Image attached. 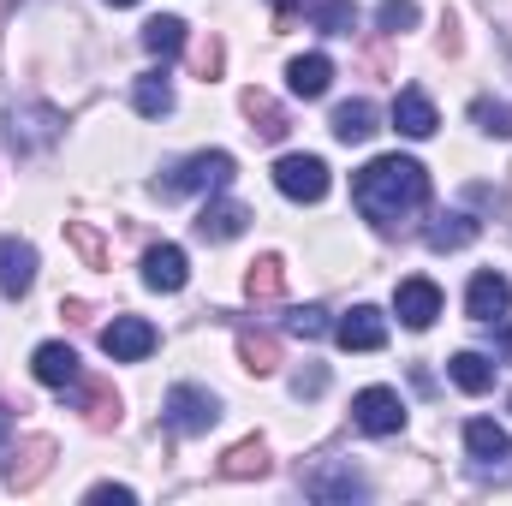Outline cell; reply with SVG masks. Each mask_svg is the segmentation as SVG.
Here are the masks:
<instances>
[{
	"mask_svg": "<svg viewBox=\"0 0 512 506\" xmlns=\"http://www.w3.org/2000/svg\"><path fill=\"white\" fill-rule=\"evenodd\" d=\"M328 131H334L340 143H364V137L376 131V102H364V96H358V102H340L334 120H328Z\"/></svg>",
	"mask_w": 512,
	"mask_h": 506,
	"instance_id": "cell-21",
	"label": "cell"
},
{
	"mask_svg": "<svg viewBox=\"0 0 512 506\" xmlns=\"http://www.w3.org/2000/svg\"><path fill=\"white\" fill-rule=\"evenodd\" d=\"M108 6H137V0H108Z\"/></svg>",
	"mask_w": 512,
	"mask_h": 506,
	"instance_id": "cell-39",
	"label": "cell"
},
{
	"mask_svg": "<svg viewBox=\"0 0 512 506\" xmlns=\"http://www.w3.org/2000/svg\"><path fill=\"white\" fill-rule=\"evenodd\" d=\"M161 423H167L173 435H209V429L221 423V399H215L209 387H197V381H179V387H167V399H161Z\"/></svg>",
	"mask_w": 512,
	"mask_h": 506,
	"instance_id": "cell-4",
	"label": "cell"
},
{
	"mask_svg": "<svg viewBox=\"0 0 512 506\" xmlns=\"http://www.w3.org/2000/svg\"><path fill=\"white\" fill-rule=\"evenodd\" d=\"M233 173H239V161L227 155V149H197V155H185V161H173V167H161L155 179H149V191L161 197V203H179V197H215V191H227L233 185Z\"/></svg>",
	"mask_w": 512,
	"mask_h": 506,
	"instance_id": "cell-2",
	"label": "cell"
},
{
	"mask_svg": "<svg viewBox=\"0 0 512 506\" xmlns=\"http://www.w3.org/2000/svg\"><path fill=\"white\" fill-rule=\"evenodd\" d=\"M352 203H358V215H364L370 227L393 233L399 221H411L417 209H429V173H423V161H411V155H376L370 167H358Z\"/></svg>",
	"mask_w": 512,
	"mask_h": 506,
	"instance_id": "cell-1",
	"label": "cell"
},
{
	"mask_svg": "<svg viewBox=\"0 0 512 506\" xmlns=\"http://www.w3.org/2000/svg\"><path fill=\"white\" fill-rule=\"evenodd\" d=\"M316 30L322 36H352L358 30V0H316Z\"/></svg>",
	"mask_w": 512,
	"mask_h": 506,
	"instance_id": "cell-27",
	"label": "cell"
},
{
	"mask_svg": "<svg viewBox=\"0 0 512 506\" xmlns=\"http://www.w3.org/2000/svg\"><path fill=\"white\" fill-rule=\"evenodd\" d=\"M245 114L256 120V131H262V137H286V114H280L262 90H245Z\"/></svg>",
	"mask_w": 512,
	"mask_h": 506,
	"instance_id": "cell-32",
	"label": "cell"
},
{
	"mask_svg": "<svg viewBox=\"0 0 512 506\" xmlns=\"http://www.w3.org/2000/svg\"><path fill=\"white\" fill-rule=\"evenodd\" d=\"M66 233H72V239H78V251L90 256V262H96V256H102V239H96V233H90V227H66Z\"/></svg>",
	"mask_w": 512,
	"mask_h": 506,
	"instance_id": "cell-35",
	"label": "cell"
},
{
	"mask_svg": "<svg viewBox=\"0 0 512 506\" xmlns=\"http://www.w3.org/2000/svg\"><path fill=\"white\" fill-rule=\"evenodd\" d=\"M334 340L346 352H382L387 346V316L376 304H352L346 316H334Z\"/></svg>",
	"mask_w": 512,
	"mask_h": 506,
	"instance_id": "cell-11",
	"label": "cell"
},
{
	"mask_svg": "<svg viewBox=\"0 0 512 506\" xmlns=\"http://www.w3.org/2000/svg\"><path fill=\"white\" fill-rule=\"evenodd\" d=\"M30 286H36V245L0 239V298H24Z\"/></svg>",
	"mask_w": 512,
	"mask_h": 506,
	"instance_id": "cell-14",
	"label": "cell"
},
{
	"mask_svg": "<svg viewBox=\"0 0 512 506\" xmlns=\"http://www.w3.org/2000/svg\"><path fill=\"white\" fill-rule=\"evenodd\" d=\"M84 501H114V506H131V501H137V489H126V483H96V489H90Z\"/></svg>",
	"mask_w": 512,
	"mask_h": 506,
	"instance_id": "cell-34",
	"label": "cell"
},
{
	"mask_svg": "<svg viewBox=\"0 0 512 506\" xmlns=\"http://www.w3.org/2000/svg\"><path fill=\"white\" fill-rule=\"evenodd\" d=\"M78 393H84V411H90V423H96V429H114V423H120V393L90 387V381H78Z\"/></svg>",
	"mask_w": 512,
	"mask_h": 506,
	"instance_id": "cell-28",
	"label": "cell"
},
{
	"mask_svg": "<svg viewBox=\"0 0 512 506\" xmlns=\"http://www.w3.org/2000/svg\"><path fill=\"white\" fill-rule=\"evenodd\" d=\"M245 292H251L256 304L280 298V292H286V262H280V256H256L251 274H245Z\"/></svg>",
	"mask_w": 512,
	"mask_h": 506,
	"instance_id": "cell-22",
	"label": "cell"
},
{
	"mask_svg": "<svg viewBox=\"0 0 512 506\" xmlns=\"http://www.w3.org/2000/svg\"><path fill=\"white\" fill-rule=\"evenodd\" d=\"M131 108H137L143 120H167V114H173V78H167V72H143V78L131 84Z\"/></svg>",
	"mask_w": 512,
	"mask_h": 506,
	"instance_id": "cell-19",
	"label": "cell"
},
{
	"mask_svg": "<svg viewBox=\"0 0 512 506\" xmlns=\"http://www.w3.org/2000/svg\"><path fill=\"white\" fill-rule=\"evenodd\" d=\"M245 227H251V209L233 203V197H215V203H203V215H197V239H203V245H233Z\"/></svg>",
	"mask_w": 512,
	"mask_h": 506,
	"instance_id": "cell-13",
	"label": "cell"
},
{
	"mask_svg": "<svg viewBox=\"0 0 512 506\" xmlns=\"http://www.w3.org/2000/svg\"><path fill=\"white\" fill-rule=\"evenodd\" d=\"M328 84H334V60H328V54H298V60L286 66V90L304 96V102L328 96Z\"/></svg>",
	"mask_w": 512,
	"mask_h": 506,
	"instance_id": "cell-17",
	"label": "cell"
},
{
	"mask_svg": "<svg viewBox=\"0 0 512 506\" xmlns=\"http://www.w3.org/2000/svg\"><path fill=\"white\" fill-rule=\"evenodd\" d=\"M393 126H399V137H435L441 114H435V102L423 90H399L393 96Z\"/></svg>",
	"mask_w": 512,
	"mask_h": 506,
	"instance_id": "cell-18",
	"label": "cell"
},
{
	"mask_svg": "<svg viewBox=\"0 0 512 506\" xmlns=\"http://www.w3.org/2000/svg\"><path fill=\"white\" fill-rule=\"evenodd\" d=\"M465 453H471L477 465H501V459H512V435L495 417H471V423H465Z\"/></svg>",
	"mask_w": 512,
	"mask_h": 506,
	"instance_id": "cell-16",
	"label": "cell"
},
{
	"mask_svg": "<svg viewBox=\"0 0 512 506\" xmlns=\"http://www.w3.org/2000/svg\"><path fill=\"white\" fill-rule=\"evenodd\" d=\"M322 387H328V370H322V364H310V370L292 376V393H298V399H316Z\"/></svg>",
	"mask_w": 512,
	"mask_h": 506,
	"instance_id": "cell-33",
	"label": "cell"
},
{
	"mask_svg": "<svg viewBox=\"0 0 512 506\" xmlns=\"http://www.w3.org/2000/svg\"><path fill=\"white\" fill-rule=\"evenodd\" d=\"M447 376L459 393H489L495 387V358H483V352H453L447 358Z\"/></svg>",
	"mask_w": 512,
	"mask_h": 506,
	"instance_id": "cell-20",
	"label": "cell"
},
{
	"mask_svg": "<svg viewBox=\"0 0 512 506\" xmlns=\"http://www.w3.org/2000/svg\"><path fill=\"white\" fill-rule=\"evenodd\" d=\"M471 126L483 131V137H512V102H495V96H477L471 102Z\"/></svg>",
	"mask_w": 512,
	"mask_h": 506,
	"instance_id": "cell-25",
	"label": "cell"
},
{
	"mask_svg": "<svg viewBox=\"0 0 512 506\" xmlns=\"http://www.w3.org/2000/svg\"><path fill=\"white\" fill-rule=\"evenodd\" d=\"M304 495L322 506H352V501H370V477L352 459H328V465L304 471Z\"/></svg>",
	"mask_w": 512,
	"mask_h": 506,
	"instance_id": "cell-5",
	"label": "cell"
},
{
	"mask_svg": "<svg viewBox=\"0 0 512 506\" xmlns=\"http://www.w3.org/2000/svg\"><path fill=\"white\" fill-rule=\"evenodd\" d=\"M143 48H149L155 60L185 54V24H179V18H149V24H143Z\"/></svg>",
	"mask_w": 512,
	"mask_h": 506,
	"instance_id": "cell-23",
	"label": "cell"
},
{
	"mask_svg": "<svg viewBox=\"0 0 512 506\" xmlns=\"http://www.w3.org/2000/svg\"><path fill=\"white\" fill-rule=\"evenodd\" d=\"M286 334H298V340H322V334H334V322H328L322 304H298V310L286 316Z\"/></svg>",
	"mask_w": 512,
	"mask_h": 506,
	"instance_id": "cell-31",
	"label": "cell"
},
{
	"mask_svg": "<svg viewBox=\"0 0 512 506\" xmlns=\"http://www.w3.org/2000/svg\"><path fill=\"white\" fill-rule=\"evenodd\" d=\"M352 423H358L364 435H399V429H405V399H399L393 387H364V393L352 399Z\"/></svg>",
	"mask_w": 512,
	"mask_h": 506,
	"instance_id": "cell-8",
	"label": "cell"
},
{
	"mask_svg": "<svg viewBox=\"0 0 512 506\" xmlns=\"http://www.w3.org/2000/svg\"><path fill=\"white\" fill-rule=\"evenodd\" d=\"M274 185H280V197H292V203H322L328 197V161L322 155H280L274 161Z\"/></svg>",
	"mask_w": 512,
	"mask_h": 506,
	"instance_id": "cell-6",
	"label": "cell"
},
{
	"mask_svg": "<svg viewBox=\"0 0 512 506\" xmlns=\"http://www.w3.org/2000/svg\"><path fill=\"white\" fill-rule=\"evenodd\" d=\"M239 358H245L251 376H274V370H280V346H274V334H239Z\"/></svg>",
	"mask_w": 512,
	"mask_h": 506,
	"instance_id": "cell-26",
	"label": "cell"
},
{
	"mask_svg": "<svg viewBox=\"0 0 512 506\" xmlns=\"http://www.w3.org/2000/svg\"><path fill=\"white\" fill-rule=\"evenodd\" d=\"M274 12H298V6H310V0H268Z\"/></svg>",
	"mask_w": 512,
	"mask_h": 506,
	"instance_id": "cell-37",
	"label": "cell"
},
{
	"mask_svg": "<svg viewBox=\"0 0 512 506\" xmlns=\"http://www.w3.org/2000/svg\"><path fill=\"white\" fill-rule=\"evenodd\" d=\"M60 131H66V114L48 108V102H18V108H6V149H12L18 161L48 155V149L60 143Z\"/></svg>",
	"mask_w": 512,
	"mask_h": 506,
	"instance_id": "cell-3",
	"label": "cell"
},
{
	"mask_svg": "<svg viewBox=\"0 0 512 506\" xmlns=\"http://www.w3.org/2000/svg\"><path fill=\"white\" fill-rule=\"evenodd\" d=\"M423 239H429V251H459V245L477 239V221L471 215H435V227Z\"/></svg>",
	"mask_w": 512,
	"mask_h": 506,
	"instance_id": "cell-24",
	"label": "cell"
},
{
	"mask_svg": "<svg viewBox=\"0 0 512 506\" xmlns=\"http://www.w3.org/2000/svg\"><path fill=\"white\" fill-rule=\"evenodd\" d=\"M30 370H36L42 387H54V393H78V381H84V364H78V352L66 340H42L30 352Z\"/></svg>",
	"mask_w": 512,
	"mask_h": 506,
	"instance_id": "cell-10",
	"label": "cell"
},
{
	"mask_svg": "<svg viewBox=\"0 0 512 506\" xmlns=\"http://www.w3.org/2000/svg\"><path fill=\"white\" fill-rule=\"evenodd\" d=\"M501 352L512 358V328H501Z\"/></svg>",
	"mask_w": 512,
	"mask_h": 506,
	"instance_id": "cell-38",
	"label": "cell"
},
{
	"mask_svg": "<svg viewBox=\"0 0 512 506\" xmlns=\"http://www.w3.org/2000/svg\"><path fill=\"white\" fill-rule=\"evenodd\" d=\"M185 280H191V256L179 251V245L143 251V286H149V292H179Z\"/></svg>",
	"mask_w": 512,
	"mask_h": 506,
	"instance_id": "cell-15",
	"label": "cell"
},
{
	"mask_svg": "<svg viewBox=\"0 0 512 506\" xmlns=\"http://www.w3.org/2000/svg\"><path fill=\"white\" fill-rule=\"evenodd\" d=\"M12 423H18V417H12V405H6V399H0V441H6V435H12Z\"/></svg>",
	"mask_w": 512,
	"mask_h": 506,
	"instance_id": "cell-36",
	"label": "cell"
},
{
	"mask_svg": "<svg viewBox=\"0 0 512 506\" xmlns=\"http://www.w3.org/2000/svg\"><path fill=\"white\" fill-rule=\"evenodd\" d=\"M417 18H423V6H417V0H382V6H376V24H382L387 36L417 30Z\"/></svg>",
	"mask_w": 512,
	"mask_h": 506,
	"instance_id": "cell-30",
	"label": "cell"
},
{
	"mask_svg": "<svg viewBox=\"0 0 512 506\" xmlns=\"http://www.w3.org/2000/svg\"><path fill=\"white\" fill-rule=\"evenodd\" d=\"M393 316H399V328H411V334H423V328H435V316H441V286L435 280H399V292H393Z\"/></svg>",
	"mask_w": 512,
	"mask_h": 506,
	"instance_id": "cell-9",
	"label": "cell"
},
{
	"mask_svg": "<svg viewBox=\"0 0 512 506\" xmlns=\"http://www.w3.org/2000/svg\"><path fill=\"white\" fill-rule=\"evenodd\" d=\"M221 471H227V477H262V471H268V447H262V441H239V447L221 459Z\"/></svg>",
	"mask_w": 512,
	"mask_h": 506,
	"instance_id": "cell-29",
	"label": "cell"
},
{
	"mask_svg": "<svg viewBox=\"0 0 512 506\" xmlns=\"http://www.w3.org/2000/svg\"><path fill=\"white\" fill-rule=\"evenodd\" d=\"M155 346H161V334H155V322H143V316H114V322L102 328V352H108L114 364H143Z\"/></svg>",
	"mask_w": 512,
	"mask_h": 506,
	"instance_id": "cell-7",
	"label": "cell"
},
{
	"mask_svg": "<svg viewBox=\"0 0 512 506\" xmlns=\"http://www.w3.org/2000/svg\"><path fill=\"white\" fill-rule=\"evenodd\" d=\"M507 310H512V280L507 274H495V268L471 274V286H465V316H471V322H501Z\"/></svg>",
	"mask_w": 512,
	"mask_h": 506,
	"instance_id": "cell-12",
	"label": "cell"
}]
</instances>
